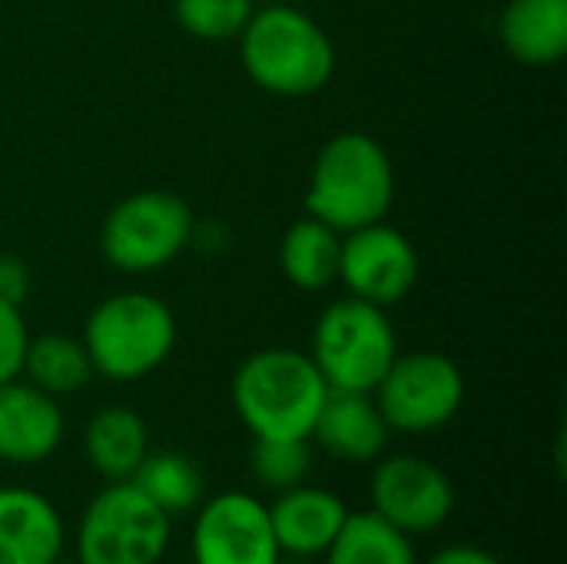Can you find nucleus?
I'll list each match as a JSON object with an SVG mask.
<instances>
[{
  "label": "nucleus",
  "mask_w": 567,
  "mask_h": 564,
  "mask_svg": "<svg viewBox=\"0 0 567 564\" xmlns=\"http://www.w3.org/2000/svg\"><path fill=\"white\" fill-rule=\"evenodd\" d=\"M329 396L316 362L299 349H259L233 376V409L252 439H309Z\"/></svg>",
  "instance_id": "nucleus-1"
},
{
  "label": "nucleus",
  "mask_w": 567,
  "mask_h": 564,
  "mask_svg": "<svg viewBox=\"0 0 567 564\" xmlns=\"http://www.w3.org/2000/svg\"><path fill=\"white\" fill-rule=\"evenodd\" d=\"M395 196V170L385 146L359 130L336 133L316 156L306 209L336 233L385 219Z\"/></svg>",
  "instance_id": "nucleus-2"
},
{
  "label": "nucleus",
  "mask_w": 567,
  "mask_h": 564,
  "mask_svg": "<svg viewBox=\"0 0 567 564\" xmlns=\"http://www.w3.org/2000/svg\"><path fill=\"white\" fill-rule=\"evenodd\" d=\"M239 57L256 86L276 96L319 93L336 73L329 33L289 3L262 7L239 33Z\"/></svg>",
  "instance_id": "nucleus-3"
},
{
  "label": "nucleus",
  "mask_w": 567,
  "mask_h": 564,
  "mask_svg": "<svg viewBox=\"0 0 567 564\" xmlns=\"http://www.w3.org/2000/svg\"><path fill=\"white\" fill-rule=\"evenodd\" d=\"M83 346L96 376L136 382L169 359L176 346V316L150 293H120L86 316Z\"/></svg>",
  "instance_id": "nucleus-4"
},
{
  "label": "nucleus",
  "mask_w": 567,
  "mask_h": 564,
  "mask_svg": "<svg viewBox=\"0 0 567 564\" xmlns=\"http://www.w3.org/2000/svg\"><path fill=\"white\" fill-rule=\"evenodd\" d=\"M395 356L399 339L382 306L346 296L319 312L309 359L329 389L375 392Z\"/></svg>",
  "instance_id": "nucleus-5"
},
{
  "label": "nucleus",
  "mask_w": 567,
  "mask_h": 564,
  "mask_svg": "<svg viewBox=\"0 0 567 564\" xmlns=\"http://www.w3.org/2000/svg\"><path fill=\"white\" fill-rule=\"evenodd\" d=\"M173 522L133 482H106L76 522L73 552L80 564H159Z\"/></svg>",
  "instance_id": "nucleus-6"
},
{
  "label": "nucleus",
  "mask_w": 567,
  "mask_h": 564,
  "mask_svg": "<svg viewBox=\"0 0 567 564\" xmlns=\"http://www.w3.org/2000/svg\"><path fill=\"white\" fill-rule=\"evenodd\" d=\"M193 236L189 206L166 189H143L120 199L100 229L103 259L130 276L169 266Z\"/></svg>",
  "instance_id": "nucleus-7"
},
{
  "label": "nucleus",
  "mask_w": 567,
  "mask_h": 564,
  "mask_svg": "<svg viewBox=\"0 0 567 564\" xmlns=\"http://www.w3.org/2000/svg\"><path fill=\"white\" fill-rule=\"evenodd\" d=\"M372 399L392 432L425 435L458 416L465 402V376L449 356L419 349L392 359Z\"/></svg>",
  "instance_id": "nucleus-8"
},
{
  "label": "nucleus",
  "mask_w": 567,
  "mask_h": 564,
  "mask_svg": "<svg viewBox=\"0 0 567 564\" xmlns=\"http://www.w3.org/2000/svg\"><path fill=\"white\" fill-rule=\"evenodd\" d=\"M369 509L409 539L432 535L455 512V485L422 455H379L369 479Z\"/></svg>",
  "instance_id": "nucleus-9"
},
{
  "label": "nucleus",
  "mask_w": 567,
  "mask_h": 564,
  "mask_svg": "<svg viewBox=\"0 0 567 564\" xmlns=\"http://www.w3.org/2000/svg\"><path fill=\"white\" fill-rule=\"evenodd\" d=\"M193 564H279L269 509L249 492H223L196 505Z\"/></svg>",
  "instance_id": "nucleus-10"
},
{
  "label": "nucleus",
  "mask_w": 567,
  "mask_h": 564,
  "mask_svg": "<svg viewBox=\"0 0 567 564\" xmlns=\"http://www.w3.org/2000/svg\"><path fill=\"white\" fill-rule=\"evenodd\" d=\"M339 279L346 283L349 296L385 309L412 293L419 279V253L405 233L379 219L342 233Z\"/></svg>",
  "instance_id": "nucleus-11"
},
{
  "label": "nucleus",
  "mask_w": 567,
  "mask_h": 564,
  "mask_svg": "<svg viewBox=\"0 0 567 564\" xmlns=\"http://www.w3.org/2000/svg\"><path fill=\"white\" fill-rule=\"evenodd\" d=\"M63 442V409L30 382L0 386V462L40 465Z\"/></svg>",
  "instance_id": "nucleus-12"
},
{
  "label": "nucleus",
  "mask_w": 567,
  "mask_h": 564,
  "mask_svg": "<svg viewBox=\"0 0 567 564\" xmlns=\"http://www.w3.org/2000/svg\"><path fill=\"white\" fill-rule=\"evenodd\" d=\"M266 509L282 558H302V562L326 555L349 519V505L336 492L306 482L279 492Z\"/></svg>",
  "instance_id": "nucleus-13"
},
{
  "label": "nucleus",
  "mask_w": 567,
  "mask_h": 564,
  "mask_svg": "<svg viewBox=\"0 0 567 564\" xmlns=\"http://www.w3.org/2000/svg\"><path fill=\"white\" fill-rule=\"evenodd\" d=\"M66 525L56 505L27 485H0V564H56Z\"/></svg>",
  "instance_id": "nucleus-14"
},
{
  "label": "nucleus",
  "mask_w": 567,
  "mask_h": 564,
  "mask_svg": "<svg viewBox=\"0 0 567 564\" xmlns=\"http://www.w3.org/2000/svg\"><path fill=\"white\" fill-rule=\"evenodd\" d=\"M389 425L372 399V392H342V389H329L312 435L319 442V449H326L332 459L339 462H375L385 445H389Z\"/></svg>",
  "instance_id": "nucleus-15"
},
{
  "label": "nucleus",
  "mask_w": 567,
  "mask_h": 564,
  "mask_svg": "<svg viewBox=\"0 0 567 564\" xmlns=\"http://www.w3.org/2000/svg\"><path fill=\"white\" fill-rule=\"evenodd\" d=\"M508 57L525 66H551L567 53V0H508L498 17Z\"/></svg>",
  "instance_id": "nucleus-16"
},
{
  "label": "nucleus",
  "mask_w": 567,
  "mask_h": 564,
  "mask_svg": "<svg viewBox=\"0 0 567 564\" xmlns=\"http://www.w3.org/2000/svg\"><path fill=\"white\" fill-rule=\"evenodd\" d=\"M86 462L106 482H126L150 452V429L140 412L126 406L100 409L83 432Z\"/></svg>",
  "instance_id": "nucleus-17"
},
{
  "label": "nucleus",
  "mask_w": 567,
  "mask_h": 564,
  "mask_svg": "<svg viewBox=\"0 0 567 564\" xmlns=\"http://www.w3.org/2000/svg\"><path fill=\"white\" fill-rule=\"evenodd\" d=\"M339 249H342V233H336L316 216H302L286 229L279 243L282 276L306 293L329 289L339 279Z\"/></svg>",
  "instance_id": "nucleus-18"
},
{
  "label": "nucleus",
  "mask_w": 567,
  "mask_h": 564,
  "mask_svg": "<svg viewBox=\"0 0 567 564\" xmlns=\"http://www.w3.org/2000/svg\"><path fill=\"white\" fill-rule=\"evenodd\" d=\"M20 376L30 386H37L40 392L60 399V396L80 392L90 382L93 362L86 356L83 339L60 336V332H43L37 339H27Z\"/></svg>",
  "instance_id": "nucleus-19"
},
{
  "label": "nucleus",
  "mask_w": 567,
  "mask_h": 564,
  "mask_svg": "<svg viewBox=\"0 0 567 564\" xmlns=\"http://www.w3.org/2000/svg\"><path fill=\"white\" fill-rule=\"evenodd\" d=\"M326 564H419V555L405 532L365 509L349 512L346 525L326 552Z\"/></svg>",
  "instance_id": "nucleus-20"
},
{
  "label": "nucleus",
  "mask_w": 567,
  "mask_h": 564,
  "mask_svg": "<svg viewBox=\"0 0 567 564\" xmlns=\"http://www.w3.org/2000/svg\"><path fill=\"white\" fill-rule=\"evenodd\" d=\"M126 482H133L169 519L186 515L203 502V472L183 452H146Z\"/></svg>",
  "instance_id": "nucleus-21"
},
{
  "label": "nucleus",
  "mask_w": 567,
  "mask_h": 564,
  "mask_svg": "<svg viewBox=\"0 0 567 564\" xmlns=\"http://www.w3.org/2000/svg\"><path fill=\"white\" fill-rule=\"evenodd\" d=\"M249 465H252L259 489L272 495L296 489L309 479V469H312L309 439H256Z\"/></svg>",
  "instance_id": "nucleus-22"
},
{
  "label": "nucleus",
  "mask_w": 567,
  "mask_h": 564,
  "mask_svg": "<svg viewBox=\"0 0 567 564\" xmlns=\"http://www.w3.org/2000/svg\"><path fill=\"white\" fill-rule=\"evenodd\" d=\"M256 13V0H176L179 27L196 40H236L249 17Z\"/></svg>",
  "instance_id": "nucleus-23"
},
{
  "label": "nucleus",
  "mask_w": 567,
  "mask_h": 564,
  "mask_svg": "<svg viewBox=\"0 0 567 564\" xmlns=\"http://www.w3.org/2000/svg\"><path fill=\"white\" fill-rule=\"evenodd\" d=\"M27 339H30V332L20 316V306L0 299V386L10 379H20Z\"/></svg>",
  "instance_id": "nucleus-24"
},
{
  "label": "nucleus",
  "mask_w": 567,
  "mask_h": 564,
  "mask_svg": "<svg viewBox=\"0 0 567 564\" xmlns=\"http://www.w3.org/2000/svg\"><path fill=\"white\" fill-rule=\"evenodd\" d=\"M30 289V273L20 259H10V256H0V299L3 302H13L20 306L23 296Z\"/></svg>",
  "instance_id": "nucleus-25"
},
{
  "label": "nucleus",
  "mask_w": 567,
  "mask_h": 564,
  "mask_svg": "<svg viewBox=\"0 0 567 564\" xmlns=\"http://www.w3.org/2000/svg\"><path fill=\"white\" fill-rule=\"evenodd\" d=\"M425 564H505L495 552L482 548V545H468V542H458V545H445L439 548Z\"/></svg>",
  "instance_id": "nucleus-26"
},
{
  "label": "nucleus",
  "mask_w": 567,
  "mask_h": 564,
  "mask_svg": "<svg viewBox=\"0 0 567 564\" xmlns=\"http://www.w3.org/2000/svg\"><path fill=\"white\" fill-rule=\"evenodd\" d=\"M279 564H309V562H302V558H282Z\"/></svg>",
  "instance_id": "nucleus-27"
}]
</instances>
